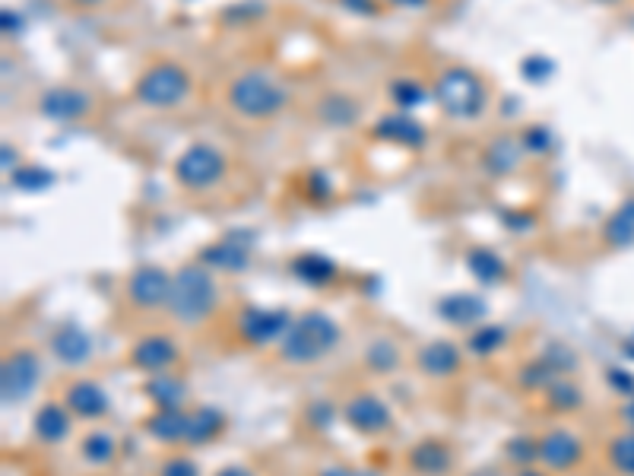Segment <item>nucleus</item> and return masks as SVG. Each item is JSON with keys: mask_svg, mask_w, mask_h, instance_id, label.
<instances>
[{"mask_svg": "<svg viewBox=\"0 0 634 476\" xmlns=\"http://www.w3.org/2000/svg\"><path fill=\"white\" fill-rule=\"evenodd\" d=\"M305 194L308 200H314V204H327V200L333 197V181L327 178V172L314 169L305 175Z\"/></svg>", "mask_w": 634, "mask_h": 476, "instance_id": "nucleus-39", "label": "nucleus"}, {"mask_svg": "<svg viewBox=\"0 0 634 476\" xmlns=\"http://www.w3.org/2000/svg\"><path fill=\"white\" fill-rule=\"evenodd\" d=\"M466 270H470L473 277L479 283H486V286L489 283H501V280L508 277L505 258H501L495 248H486V245H476V248L466 251Z\"/></svg>", "mask_w": 634, "mask_h": 476, "instance_id": "nucleus-27", "label": "nucleus"}, {"mask_svg": "<svg viewBox=\"0 0 634 476\" xmlns=\"http://www.w3.org/2000/svg\"><path fill=\"white\" fill-rule=\"evenodd\" d=\"M333 419H337V410H333L327 400H321V404H311L308 407V423L317 426V429H327Z\"/></svg>", "mask_w": 634, "mask_h": 476, "instance_id": "nucleus-44", "label": "nucleus"}, {"mask_svg": "<svg viewBox=\"0 0 634 476\" xmlns=\"http://www.w3.org/2000/svg\"><path fill=\"white\" fill-rule=\"evenodd\" d=\"M219 296H216V280L210 267L200 261L184 264L178 273H172V289H169V315L181 324H200L213 315Z\"/></svg>", "mask_w": 634, "mask_h": 476, "instance_id": "nucleus-4", "label": "nucleus"}, {"mask_svg": "<svg viewBox=\"0 0 634 476\" xmlns=\"http://www.w3.org/2000/svg\"><path fill=\"white\" fill-rule=\"evenodd\" d=\"M251 245H254L251 232H226L207 248H200L197 261L219 273H241L251 261Z\"/></svg>", "mask_w": 634, "mask_h": 476, "instance_id": "nucleus-9", "label": "nucleus"}, {"mask_svg": "<svg viewBox=\"0 0 634 476\" xmlns=\"http://www.w3.org/2000/svg\"><path fill=\"white\" fill-rule=\"evenodd\" d=\"M520 137V143H524V150L530 153V156H543V153H549L552 150V131L546 124H530V127H524V131L517 134Z\"/></svg>", "mask_w": 634, "mask_h": 476, "instance_id": "nucleus-38", "label": "nucleus"}, {"mask_svg": "<svg viewBox=\"0 0 634 476\" xmlns=\"http://www.w3.org/2000/svg\"><path fill=\"white\" fill-rule=\"evenodd\" d=\"M508 457L520 467L533 464L536 461V442H533V438H511V442H508Z\"/></svg>", "mask_w": 634, "mask_h": 476, "instance_id": "nucleus-41", "label": "nucleus"}, {"mask_svg": "<svg viewBox=\"0 0 634 476\" xmlns=\"http://www.w3.org/2000/svg\"><path fill=\"white\" fill-rule=\"evenodd\" d=\"M42 378V359L32 350H13L4 365H0V397L4 404H23V400L35 391V384Z\"/></svg>", "mask_w": 634, "mask_h": 476, "instance_id": "nucleus-8", "label": "nucleus"}, {"mask_svg": "<svg viewBox=\"0 0 634 476\" xmlns=\"http://www.w3.org/2000/svg\"><path fill=\"white\" fill-rule=\"evenodd\" d=\"M520 77L527 83H543L552 77V58H543V54H530V58L520 61Z\"/></svg>", "mask_w": 634, "mask_h": 476, "instance_id": "nucleus-40", "label": "nucleus"}, {"mask_svg": "<svg viewBox=\"0 0 634 476\" xmlns=\"http://www.w3.org/2000/svg\"><path fill=\"white\" fill-rule=\"evenodd\" d=\"M321 476H359V473L349 467H327V470H321Z\"/></svg>", "mask_w": 634, "mask_h": 476, "instance_id": "nucleus-50", "label": "nucleus"}, {"mask_svg": "<svg viewBox=\"0 0 634 476\" xmlns=\"http://www.w3.org/2000/svg\"><path fill=\"white\" fill-rule=\"evenodd\" d=\"M64 400H67L70 413H77L80 419H99L108 410V394L102 391V384L89 381V378L73 381L64 394Z\"/></svg>", "mask_w": 634, "mask_h": 476, "instance_id": "nucleus-19", "label": "nucleus"}, {"mask_svg": "<svg viewBox=\"0 0 634 476\" xmlns=\"http://www.w3.org/2000/svg\"><path fill=\"white\" fill-rule=\"evenodd\" d=\"M555 378H558V369H555V365L546 356L530 362L527 369L520 372V384H524V388H530V391H546Z\"/></svg>", "mask_w": 634, "mask_h": 476, "instance_id": "nucleus-36", "label": "nucleus"}, {"mask_svg": "<svg viewBox=\"0 0 634 476\" xmlns=\"http://www.w3.org/2000/svg\"><path fill=\"white\" fill-rule=\"evenodd\" d=\"M505 327H495V324H486V327H479V331L470 334V353L476 356H489L495 350H501L505 346Z\"/></svg>", "mask_w": 634, "mask_h": 476, "instance_id": "nucleus-37", "label": "nucleus"}, {"mask_svg": "<svg viewBox=\"0 0 634 476\" xmlns=\"http://www.w3.org/2000/svg\"><path fill=\"white\" fill-rule=\"evenodd\" d=\"M289 270L308 286H327L333 277H337L340 267H337V261L327 258V254H321V251H302L292 258Z\"/></svg>", "mask_w": 634, "mask_h": 476, "instance_id": "nucleus-24", "label": "nucleus"}, {"mask_svg": "<svg viewBox=\"0 0 634 476\" xmlns=\"http://www.w3.org/2000/svg\"><path fill=\"white\" fill-rule=\"evenodd\" d=\"M387 99L394 102L397 112H413V108L428 102V89H425V83H419L413 77H400L387 86Z\"/></svg>", "mask_w": 634, "mask_h": 476, "instance_id": "nucleus-30", "label": "nucleus"}, {"mask_svg": "<svg viewBox=\"0 0 634 476\" xmlns=\"http://www.w3.org/2000/svg\"><path fill=\"white\" fill-rule=\"evenodd\" d=\"M314 118L324 127H333V131H349V127L359 124L362 105L349 93H324L314 102Z\"/></svg>", "mask_w": 634, "mask_h": 476, "instance_id": "nucleus-16", "label": "nucleus"}, {"mask_svg": "<svg viewBox=\"0 0 634 476\" xmlns=\"http://www.w3.org/2000/svg\"><path fill=\"white\" fill-rule=\"evenodd\" d=\"M146 397L153 400L156 410H181L184 397H188V384L169 372H162L146 381Z\"/></svg>", "mask_w": 634, "mask_h": 476, "instance_id": "nucleus-28", "label": "nucleus"}, {"mask_svg": "<svg viewBox=\"0 0 634 476\" xmlns=\"http://www.w3.org/2000/svg\"><path fill=\"white\" fill-rule=\"evenodd\" d=\"M524 153L527 150H524V143H520L517 134H501L486 146V150H482V166H486L489 175L505 178V175H514L520 169Z\"/></svg>", "mask_w": 634, "mask_h": 476, "instance_id": "nucleus-17", "label": "nucleus"}, {"mask_svg": "<svg viewBox=\"0 0 634 476\" xmlns=\"http://www.w3.org/2000/svg\"><path fill=\"white\" fill-rule=\"evenodd\" d=\"M343 10H349L352 16H378L381 13V0H337Z\"/></svg>", "mask_w": 634, "mask_h": 476, "instance_id": "nucleus-45", "label": "nucleus"}, {"mask_svg": "<svg viewBox=\"0 0 634 476\" xmlns=\"http://www.w3.org/2000/svg\"><path fill=\"white\" fill-rule=\"evenodd\" d=\"M365 365L371 372H378V375L397 372L400 369V350L394 346V340H387V337L371 340L368 350H365Z\"/></svg>", "mask_w": 634, "mask_h": 476, "instance_id": "nucleus-31", "label": "nucleus"}, {"mask_svg": "<svg viewBox=\"0 0 634 476\" xmlns=\"http://www.w3.org/2000/svg\"><path fill=\"white\" fill-rule=\"evenodd\" d=\"M409 467L422 476H441L454 467V451L438 438H428V442H419L409 451Z\"/></svg>", "mask_w": 634, "mask_h": 476, "instance_id": "nucleus-22", "label": "nucleus"}, {"mask_svg": "<svg viewBox=\"0 0 634 476\" xmlns=\"http://www.w3.org/2000/svg\"><path fill=\"white\" fill-rule=\"evenodd\" d=\"M184 429H188V413L184 410H156L146 419V432L162 445L184 442Z\"/></svg>", "mask_w": 634, "mask_h": 476, "instance_id": "nucleus-29", "label": "nucleus"}, {"mask_svg": "<svg viewBox=\"0 0 634 476\" xmlns=\"http://www.w3.org/2000/svg\"><path fill=\"white\" fill-rule=\"evenodd\" d=\"M435 102L454 121H476L489 105V86L473 67L451 64L435 77Z\"/></svg>", "mask_w": 634, "mask_h": 476, "instance_id": "nucleus-2", "label": "nucleus"}, {"mask_svg": "<svg viewBox=\"0 0 634 476\" xmlns=\"http://www.w3.org/2000/svg\"><path fill=\"white\" fill-rule=\"evenodd\" d=\"M10 185H13L16 191L32 194V191H45V188H51V185H54V175H51L48 169H42V166H20L16 172H10Z\"/></svg>", "mask_w": 634, "mask_h": 476, "instance_id": "nucleus-34", "label": "nucleus"}, {"mask_svg": "<svg viewBox=\"0 0 634 476\" xmlns=\"http://www.w3.org/2000/svg\"><path fill=\"white\" fill-rule=\"evenodd\" d=\"M543 356H546V359H549V362L555 365V369H558V372H568V369H577V365H574V362H577V356H574V353L568 350V346H562V343H552V346H549V350H546Z\"/></svg>", "mask_w": 634, "mask_h": 476, "instance_id": "nucleus-42", "label": "nucleus"}, {"mask_svg": "<svg viewBox=\"0 0 634 476\" xmlns=\"http://www.w3.org/2000/svg\"><path fill=\"white\" fill-rule=\"evenodd\" d=\"M520 476H546V473H539V470H524Z\"/></svg>", "mask_w": 634, "mask_h": 476, "instance_id": "nucleus-53", "label": "nucleus"}, {"mask_svg": "<svg viewBox=\"0 0 634 476\" xmlns=\"http://www.w3.org/2000/svg\"><path fill=\"white\" fill-rule=\"evenodd\" d=\"M39 108V115L45 121L54 124H73V121H83L92 115V108H96V99H92L89 89L83 86H73V83H58V86H48L45 93L35 102Z\"/></svg>", "mask_w": 634, "mask_h": 476, "instance_id": "nucleus-7", "label": "nucleus"}, {"mask_svg": "<svg viewBox=\"0 0 634 476\" xmlns=\"http://www.w3.org/2000/svg\"><path fill=\"white\" fill-rule=\"evenodd\" d=\"M159 476H200V470H197V464L191 461V457H172V461L162 464Z\"/></svg>", "mask_w": 634, "mask_h": 476, "instance_id": "nucleus-43", "label": "nucleus"}, {"mask_svg": "<svg viewBox=\"0 0 634 476\" xmlns=\"http://www.w3.org/2000/svg\"><path fill=\"white\" fill-rule=\"evenodd\" d=\"M73 7H80V10H96V7H105L108 0H70Z\"/></svg>", "mask_w": 634, "mask_h": 476, "instance_id": "nucleus-49", "label": "nucleus"}, {"mask_svg": "<svg viewBox=\"0 0 634 476\" xmlns=\"http://www.w3.org/2000/svg\"><path fill=\"white\" fill-rule=\"evenodd\" d=\"M343 331L324 311H305V315L292 318L286 337L279 340V356L292 365H311L324 359L330 350H337Z\"/></svg>", "mask_w": 634, "mask_h": 476, "instance_id": "nucleus-3", "label": "nucleus"}, {"mask_svg": "<svg viewBox=\"0 0 634 476\" xmlns=\"http://www.w3.org/2000/svg\"><path fill=\"white\" fill-rule=\"evenodd\" d=\"M292 315L286 308H245L238 321V334L251 346H270L286 337Z\"/></svg>", "mask_w": 634, "mask_h": 476, "instance_id": "nucleus-10", "label": "nucleus"}, {"mask_svg": "<svg viewBox=\"0 0 634 476\" xmlns=\"http://www.w3.org/2000/svg\"><path fill=\"white\" fill-rule=\"evenodd\" d=\"M416 365H419V372L428 375V378H451V375L460 372L463 356L451 340H432L419 350Z\"/></svg>", "mask_w": 634, "mask_h": 476, "instance_id": "nucleus-18", "label": "nucleus"}, {"mask_svg": "<svg viewBox=\"0 0 634 476\" xmlns=\"http://www.w3.org/2000/svg\"><path fill=\"white\" fill-rule=\"evenodd\" d=\"M226 429V416L216 407H197L188 413V429H184V445H207Z\"/></svg>", "mask_w": 634, "mask_h": 476, "instance_id": "nucleus-26", "label": "nucleus"}, {"mask_svg": "<svg viewBox=\"0 0 634 476\" xmlns=\"http://www.w3.org/2000/svg\"><path fill=\"white\" fill-rule=\"evenodd\" d=\"M51 350H54V356H58L61 362H67V365H80V362H86L89 353H92V337L83 331V327H77V324H64L61 331L54 334Z\"/></svg>", "mask_w": 634, "mask_h": 476, "instance_id": "nucleus-25", "label": "nucleus"}, {"mask_svg": "<svg viewBox=\"0 0 634 476\" xmlns=\"http://www.w3.org/2000/svg\"><path fill=\"white\" fill-rule=\"evenodd\" d=\"M609 381H612L615 388H619L622 394H634V378H631L628 372H622V369H612V372H609Z\"/></svg>", "mask_w": 634, "mask_h": 476, "instance_id": "nucleus-47", "label": "nucleus"}, {"mask_svg": "<svg viewBox=\"0 0 634 476\" xmlns=\"http://www.w3.org/2000/svg\"><path fill=\"white\" fill-rule=\"evenodd\" d=\"M625 419H628V423H631V429H634V400H631V404L625 407Z\"/></svg>", "mask_w": 634, "mask_h": 476, "instance_id": "nucleus-52", "label": "nucleus"}, {"mask_svg": "<svg viewBox=\"0 0 634 476\" xmlns=\"http://www.w3.org/2000/svg\"><path fill=\"white\" fill-rule=\"evenodd\" d=\"M371 137L378 143L403 146V150H422L428 140V131L413 112H387L375 121V127H371Z\"/></svg>", "mask_w": 634, "mask_h": 476, "instance_id": "nucleus-12", "label": "nucleus"}, {"mask_svg": "<svg viewBox=\"0 0 634 476\" xmlns=\"http://www.w3.org/2000/svg\"><path fill=\"white\" fill-rule=\"evenodd\" d=\"M438 315L457 327H470L489 315V305L482 296H473V292H457V296H447L438 302Z\"/></svg>", "mask_w": 634, "mask_h": 476, "instance_id": "nucleus-21", "label": "nucleus"}, {"mask_svg": "<svg viewBox=\"0 0 634 476\" xmlns=\"http://www.w3.org/2000/svg\"><path fill=\"white\" fill-rule=\"evenodd\" d=\"M584 442L571 429H552L536 442V461L552 473H565L581 464Z\"/></svg>", "mask_w": 634, "mask_h": 476, "instance_id": "nucleus-11", "label": "nucleus"}, {"mask_svg": "<svg viewBox=\"0 0 634 476\" xmlns=\"http://www.w3.org/2000/svg\"><path fill=\"white\" fill-rule=\"evenodd\" d=\"M226 175H229V156L222 153L219 146L203 143V140L184 146L172 162L175 185L191 191V194H200V191H210V188L222 185V178Z\"/></svg>", "mask_w": 634, "mask_h": 476, "instance_id": "nucleus-6", "label": "nucleus"}, {"mask_svg": "<svg viewBox=\"0 0 634 476\" xmlns=\"http://www.w3.org/2000/svg\"><path fill=\"white\" fill-rule=\"evenodd\" d=\"M219 476H254V473H251L248 467H238V464H235V467H226Z\"/></svg>", "mask_w": 634, "mask_h": 476, "instance_id": "nucleus-51", "label": "nucleus"}, {"mask_svg": "<svg viewBox=\"0 0 634 476\" xmlns=\"http://www.w3.org/2000/svg\"><path fill=\"white\" fill-rule=\"evenodd\" d=\"M175 359H178V346L169 334L140 337L134 343V350H130V365L140 372H149V375L169 372V365H175Z\"/></svg>", "mask_w": 634, "mask_h": 476, "instance_id": "nucleus-15", "label": "nucleus"}, {"mask_svg": "<svg viewBox=\"0 0 634 476\" xmlns=\"http://www.w3.org/2000/svg\"><path fill=\"white\" fill-rule=\"evenodd\" d=\"M32 432H35V438H39V442H45V445H61L64 438L70 435V407L48 400V404H42L39 413H35V419H32Z\"/></svg>", "mask_w": 634, "mask_h": 476, "instance_id": "nucleus-20", "label": "nucleus"}, {"mask_svg": "<svg viewBox=\"0 0 634 476\" xmlns=\"http://www.w3.org/2000/svg\"><path fill=\"white\" fill-rule=\"evenodd\" d=\"M603 245L612 251L634 245V194L625 197L622 204L609 213V219L603 223Z\"/></svg>", "mask_w": 634, "mask_h": 476, "instance_id": "nucleus-23", "label": "nucleus"}, {"mask_svg": "<svg viewBox=\"0 0 634 476\" xmlns=\"http://www.w3.org/2000/svg\"><path fill=\"white\" fill-rule=\"evenodd\" d=\"M83 457L89 464H108L111 457L118 454V442H115V435H108V432H89L83 438V445H80Z\"/></svg>", "mask_w": 634, "mask_h": 476, "instance_id": "nucleus-32", "label": "nucleus"}, {"mask_svg": "<svg viewBox=\"0 0 634 476\" xmlns=\"http://www.w3.org/2000/svg\"><path fill=\"white\" fill-rule=\"evenodd\" d=\"M191 89H194V77H191V70L184 64H178V61H153L134 80L130 96H134L146 108L169 112V108H178L184 99L191 96Z\"/></svg>", "mask_w": 634, "mask_h": 476, "instance_id": "nucleus-5", "label": "nucleus"}, {"mask_svg": "<svg viewBox=\"0 0 634 476\" xmlns=\"http://www.w3.org/2000/svg\"><path fill=\"white\" fill-rule=\"evenodd\" d=\"M343 419L359 435H381V432L390 429V423H394V416H390V407L384 404L381 397H375V394H356V397H349L346 407H343Z\"/></svg>", "mask_w": 634, "mask_h": 476, "instance_id": "nucleus-14", "label": "nucleus"}, {"mask_svg": "<svg viewBox=\"0 0 634 476\" xmlns=\"http://www.w3.org/2000/svg\"><path fill=\"white\" fill-rule=\"evenodd\" d=\"M384 4H394V7H406V10H422L428 0H384Z\"/></svg>", "mask_w": 634, "mask_h": 476, "instance_id": "nucleus-48", "label": "nucleus"}, {"mask_svg": "<svg viewBox=\"0 0 634 476\" xmlns=\"http://www.w3.org/2000/svg\"><path fill=\"white\" fill-rule=\"evenodd\" d=\"M0 20H4V35H7V39H13V35L23 32V16L16 13L13 7H4V13H0Z\"/></svg>", "mask_w": 634, "mask_h": 476, "instance_id": "nucleus-46", "label": "nucleus"}, {"mask_svg": "<svg viewBox=\"0 0 634 476\" xmlns=\"http://www.w3.org/2000/svg\"><path fill=\"white\" fill-rule=\"evenodd\" d=\"M172 273H165L156 264H143L127 277V299L137 308H159L169 302Z\"/></svg>", "mask_w": 634, "mask_h": 476, "instance_id": "nucleus-13", "label": "nucleus"}, {"mask_svg": "<svg viewBox=\"0 0 634 476\" xmlns=\"http://www.w3.org/2000/svg\"><path fill=\"white\" fill-rule=\"evenodd\" d=\"M593 4H619V0H593Z\"/></svg>", "mask_w": 634, "mask_h": 476, "instance_id": "nucleus-54", "label": "nucleus"}, {"mask_svg": "<svg viewBox=\"0 0 634 476\" xmlns=\"http://www.w3.org/2000/svg\"><path fill=\"white\" fill-rule=\"evenodd\" d=\"M226 102L238 118L270 121L289 105V86L267 67H248L229 80Z\"/></svg>", "mask_w": 634, "mask_h": 476, "instance_id": "nucleus-1", "label": "nucleus"}, {"mask_svg": "<svg viewBox=\"0 0 634 476\" xmlns=\"http://www.w3.org/2000/svg\"><path fill=\"white\" fill-rule=\"evenodd\" d=\"M609 464L615 467V473L634 476V429L612 438V445H609Z\"/></svg>", "mask_w": 634, "mask_h": 476, "instance_id": "nucleus-35", "label": "nucleus"}, {"mask_svg": "<svg viewBox=\"0 0 634 476\" xmlns=\"http://www.w3.org/2000/svg\"><path fill=\"white\" fill-rule=\"evenodd\" d=\"M546 400H549L552 410L568 413V410H577V407L584 404V394H581V388H577V384H571L565 378H555L549 388H546Z\"/></svg>", "mask_w": 634, "mask_h": 476, "instance_id": "nucleus-33", "label": "nucleus"}]
</instances>
